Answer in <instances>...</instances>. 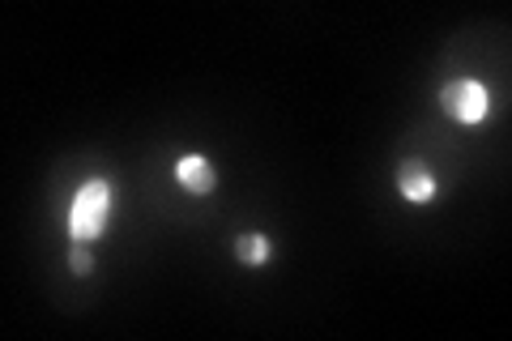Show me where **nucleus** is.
Listing matches in <instances>:
<instances>
[{
  "label": "nucleus",
  "instance_id": "2",
  "mask_svg": "<svg viewBox=\"0 0 512 341\" xmlns=\"http://www.w3.org/2000/svg\"><path fill=\"white\" fill-rule=\"evenodd\" d=\"M440 103H444V111L453 120L478 124L491 111V94H487V86H478V81H470V77H461V81H448L444 94H440Z\"/></svg>",
  "mask_w": 512,
  "mask_h": 341
},
{
  "label": "nucleus",
  "instance_id": "3",
  "mask_svg": "<svg viewBox=\"0 0 512 341\" xmlns=\"http://www.w3.org/2000/svg\"><path fill=\"white\" fill-rule=\"evenodd\" d=\"M175 180H180L188 192H197V197H205V192H214V188H218L214 167H210L205 158H197V154H188V158L175 162Z\"/></svg>",
  "mask_w": 512,
  "mask_h": 341
},
{
  "label": "nucleus",
  "instance_id": "5",
  "mask_svg": "<svg viewBox=\"0 0 512 341\" xmlns=\"http://www.w3.org/2000/svg\"><path fill=\"white\" fill-rule=\"evenodd\" d=\"M235 256H239L244 265L261 269V265L269 261V239H265V235H239V239H235Z\"/></svg>",
  "mask_w": 512,
  "mask_h": 341
},
{
  "label": "nucleus",
  "instance_id": "4",
  "mask_svg": "<svg viewBox=\"0 0 512 341\" xmlns=\"http://www.w3.org/2000/svg\"><path fill=\"white\" fill-rule=\"evenodd\" d=\"M397 188H402V197L414 201V205H427L436 197V180H431V171L423 162H406L402 171H397Z\"/></svg>",
  "mask_w": 512,
  "mask_h": 341
},
{
  "label": "nucleus",
  "instance_id": "6",
  "mask_svg": "<svg viewBox=\"0 0 512 341\" xmlns=\"http://www.w3.org/2000/svg\"><path fill=\"white\" fill-rule=\"evenodd\" d=\"M69 265H73V273H77V278H86V273L94 269V261H90V248H86V243H73V252H69Z\"/></svg>",
  "mask_w": 512,
  "mask_h": 341
},
{
  "label": "nucleus",
  "instance_id": "1",
  "mask_svg": "<svg viewBox=\"0 0 512 341\" xmlns=\"http://www.w3.org/2000/svg\"><path fill=\"white\" fill-rule=\"evenodd\" d=\"M107 209H111V184L107 180H90L77 188V197H73V239L77 243H90V239H99L103 235V226H107Z\"/></svg>",
  "mask_w": 512,
  "mask_h": 341
}]
</instances>
